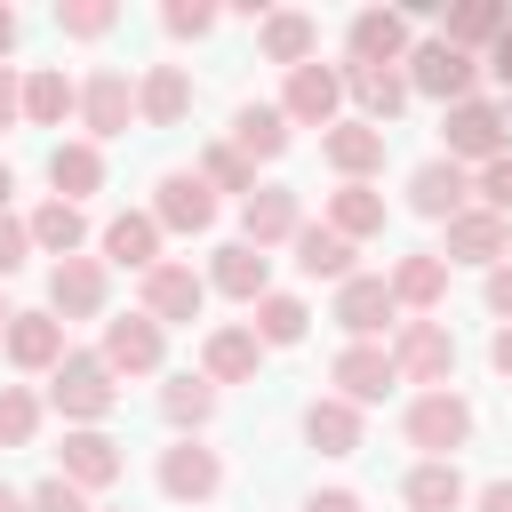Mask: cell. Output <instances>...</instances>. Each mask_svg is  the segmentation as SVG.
Wrapping results in <instances>:
<instances>
[{
  "label": "cell",
  "instance_id": "1",
  "mask_svg": "<svg viewBox=\"0 0 512 512\" xmlns=\"http://www.w3.org/2000/svg\"><path fill=\"white\" fill-rule=\"evenodd\" d=\"M48 400H56L72 424H104L112 400H120V376L104 368V352H64V360L48 368Z\"/></svg>",
  "mask_w": 512,
  "mask_h": 512
},
{
  "label": "cell",
  "instance_id": "2",
  "mask_svg": "<svg viewBox=\"0 0 512 512\" xmlns=\"http://www.w3.org/2000/svg\"><path fill=\"white\" fill-rule=\"evenodd\" d=\"M464 440H472V400H456V392H416V408H408V448H424V464H456Z\"/></svg>",
  "mask_w": 512,
  "mask_h": 512
},
{
  "label": "cell",
  "instance_id": "3",
  "mask_svg": "<svg viewBox=\"0 0 512 512\" xmlns=\"http://www.w3.org/2000/svg\"><path fill=\"white\" fill-rule=\"evenodd\" d=\"M392 368H400L408 384H424V392H448V376H456V336H448L440 320H408V328L392 336Z\"/></svg>",
  "mask_w": 512,
  "mask_h": 512
},
{
  "label": "cell",
  "instance_id": "4",
  "mask_svg": "<svg viewBox=\"0 0 512 512\" xmlns=\"http://www.w3.org/2000/svg\"><path fill=\"white\" fill-rule=\"evenodd\" d=\"M472 80H480V64H472L464 48H448V40H424V48H408V88H424V96H448V104H472Z\"/></svg>",
  "mask_w": 512,
  "mask_h": 512
},
{
  "label": "cell",
  "instance_id": "5",
  "mask_svg": "<svg viewBox=\"0 0 512 512\" xmlns=\"http://www.w3.org/2000/svg\"><path fill=\"white\" fill-rule=\"evenodd\" d=\"M504 128H512V120H504V104H480V96H472V104H448V120H440L448 160H480V168L504 152Z\"/></svg>",
  "mask_w": 512,
  "mask_h": 512
},
{
  "label": "cell",
  "instance_id": "6",
  "mask_svg": "<svg viewBox=\"0 0 512 512\" xmlns=\"http://www.w3.org/2000/svg\"><path fill=\"white\" fill-rule=\"evenodd\" d=\"M136 120V80L128 72H88V88H80V128H88V144H104V136H120Z\"/></svg>",
  "mask_w": 512,
  "mask_h": 512
},
{
  "label": "cell",
  "instance_id": "7",
  "mask_svg": "<svg viewBox=\"0 0 512 512\" xmlns=\"http://www.w3.org/2000/svg\"><path fill=\"white\" fill-rule=\"evenodd\" d=\"M160 352H168V336H160V320H152V312L104 320V368H112V376H152V368H160Z\"/></svg>",
  "mask_w": 512,
  "mask_h": 512
},
{
  "label": "cell",
  "instance_id": "8",
  "mask_svg": "<svg viewBox=\"0 0 512 512\" xmlns=\"http://www.w3.org/2000/svg\"><path fill=\"white\" fill-rule=\"evenodd\" d=\"M336 104H344V72H328V64H296L288 72V96H280V112L288 120H304V128H336Z\"/></svg>",
  "mask_w": 512,
  "mask_h": 512
},
{
  "label": "cell",
  "instance_id": "9",
  "mask_svg": "<svg viewBox=\"0 0 512 512\" xmlns=\"http://www.w3.org/2000/svg\"><path fill=\"white\" fill-rule=\"evenodd\" d=\"M296 232H304L296 192H288V184H256L248 208H240V240H248V248H280V240H296Z\"/></svg>",
  "mask_w": 512,
  "mask_h": 512
},
{
  "label": "cell",
  "instance_id": "10",
  "mask_svg": "<svg viewBox=\"0 0 512 512\" xmlns=\"http://www.w3.org/2000/svg\"><path fill=\"white\" fill-rule=\"evenodd\" d=\"M200 304H208V280H200L192 264H152V272H144V312H152L160 328L200 320Z\"/></svg>",
  "mask_w": 512,
  "mask_h": 512
},
{
  "label": "cell",
  "instance_id": "11",
  "mask_svg": "<svg viewBox=\"0 0 512 512\" xmlns=\"http://www.w3.org/2000/svg\"><path fill=\"white\" fill-rule=\"evenodd\" d=\"M320 152H328V168H336L344 184H368V176L384 168V128H376V120H336V128L320 136Z\"/></svg>",
  "mask_w": 512,
  "mask_h": 512
},
{
  "label": "cell",
  "instance_id": "12",
  "mask_svg": "<svg viewBox=\"0 0 512 512\" xmlns=\"http://www.w3.org/2000/svg\"><path fill=\"white\" fill-rule=\"evenodd\" d=\"M152 216H160V232H208L216 224V192L200 184V168H176V176H160Z\"/></svg>",
  "mask_w": 512,
  "mask_h": 512
},
{
  "label": "cell",
  "instance_id": "13",
  "mask_svg": "<svg viewBox=\"0 0 512 512\" xmlns=\"http://www.w3.org/2000/svg\"><path fill=\"white\" fill-rule=\"evenodd\" d=\"M48 312L56 320H96L104 312V264L96 256H64L48 272Z\"/></svg>",
  "mask_w": 512,
  "mask_h": 512
},
{
  "label": "cell",
  "instance_id": "14",
  "mask_svg": "<svg viewBox=\"0 0 512 512\" xmlns=\"http://www.w3.org/2000/svg\"><path fill=\"white\" fill-rule=\"evenodd\" d=\"M392 312H400V304H392V280H376V272H352V280L336 288V320L352 328V344H376Z\"/></svg>",
  "mask_w": 512,
  "mask_h": 512
},
{
  "label": "cell",
  "instance_id": "15",
  "mask_svg": "<svg viewBox=\"0 0 512 512\" xmlns=\"http://www.w3.org/2000/svg\"><path fill=\"white\" fill-rule=\"evenodd\" d=\"M392 384H400V368H392L384 344H344V352H336V400L368 408V400H384Z\"/></svg>",
  "mask_w": 512,
  "mask_h": 512
},
{
  "label": "cell",
  "instance_id": "16",
  "mask_svg": "<svg viewBox=\"0 0 512 512\" xmlns=\"http://www.w3.org/2000/svg\"><path fill=\"white\" fill-rule=\"evenodd\" d=\"M160 488H168L176 504H208V496L224 488V464H216V448H200V440H176V448L160 456Z\"/></svg>",
  "mask_w": 512,
  "mask_h": 512
},
{
  "label": "cell",
  "instance_id": "17",
  "mask_svg": "<svg viewBox=\"0 0 512 512\" xmlns=\"http://www.w3.org/2000/svg\"><path fill=\"white\" fill-rule=\"evenodd\" d=\"M464 192H472V176H464V160H448V152L408 176V208H416V216H440V224L464 216Z\"/></svg>",
  "mask_w": 512,
  "mask_h": 512
},
{
  "label": "cell",
  "instance_id": "18",
  "mask_svg": "<svg viewBox=\"0 0 512 512\" xmlns=\"http://www.w3.org/2000/svg\"><path fill=\"white\" fill-rule=\"evenodd\" d=\"M504 248H512V224L504 216H488V208L448 216V264H504Z\"/></svg>",
  "mask_w": 512,
  "mask_h": 512
},
{
  "label": "cell",
  "instance_id": "19",
  "mask_svg": "<svg viewBox=\"0 0 512 512\" xmlns=\"http://www.w3.org/2000/svg\"><path fill=\"white\" fill-rule=\"evenodd\" d=\"M64 480H72V488H112V480H120V440L96 432V424L64 432Z\"/></svg>",
  "mask_w": 512,
  "mask_h": 512
},
{
  "label": "cell",
  "instance_id": "20",
  "mask_svg": "<svg viewBox=\"0 0 512 512\" xmlns=\"http://www.w3.org/2000/svg\"><path fill=\"white\" fill-rule=\"evenodd\" d=\"M208 288H224V296H240V304H264V296H272V264H264V248H248V240L216 248Z\"/></svg>",
  "mask_w": 512,
  "mask_h": 512
},
{
  "label": "cell",
  "instance_id": "21",
  "mask_svg": "<svg viewBox=\"0 0 512 512\" xmlns=\"http://www.w3.org/2000/svg\"><path fill=\"white\" fill-rule=\"evenodd\" d=\"M352 64H408V16L360 8L352 16Z\"/></svg>",
  "mask_w": 512,
  "mask_h": 512
},
{
  "label": "cell",
  "instance_id": "22",
  "mask_svg": "<svg viewBox=\"0 0 512 512\" xmlns=\"http://www.w3.org/2000/svg\"><path fill=\"white\" fill-rule=\"evenodd\" d=\"M184 112H192V80H184V64H152V72L136 80V120L176 128Z\"/></svg>",
  "mask_w": 512,
  "mask_h": 512
},
{
  "label": "cell",
  "instance_id": "23",
  "mask_svg": "<svg viewBox=\"0 0 512 512\" xmlns=\"http://www.w3.org/2000/svg\"><path fill=\"white\" fill-rule=\"evenodd\" d=\"M104 256H112V264H128V272L168 264V256H160V216H144V208L112 216V224H104Z\"/></svg>",
  "mask_w": 512,
  "mask_h": 512
},
{
  "label": "cell",
  "instance_id": "24",
  "mask_svg": "<svg viewBox=\"0 0 512 512\" xmlns=\"http://www.w3.org/2000/svg\"><path fill=\"white\" fill-rule=\"evenodd\" d=\"M256 360H264L256 328H216V336L200 344V376H208V384H248Z\"/></svg>",
  "mask_w": 512,
  "mask_h": 512
},
{
  "label": "cell",
  "instance_id": "25",
  "mask_svg": "<svg viewBox=\"0 0 512 512\" xmlns=\"http://www.w3.org/2000/svg\"><path fill=\"white\" fill-rule=\"evenodd\" d=\"M232 152L240 160H280L288 152V112L280 104H240L232 112Z\"/></svg>",
  "mask_w": 512,
  "mask_h": 512
},
{
  "label": "cell",
  "instance_id": "26",
  "mask_svg": "<svg viewBox=\"0 0 512 512\" xmlns=\"http://www.w3.org/2000/svg\"><path fill=\"white\" fill-rule=\"evenodd\" d=\"M48 184H56V200H72V208H80V200H88V192L104 184V152H96L88 136L56 144V152H48Z\"/></svg>",
  "mask_w": 512,
  "mask_h": 512
},
{
  "label": "cell",
  "instance_id": "27",
  "mask_svg": "<svg viewBox=\"0 0 512 512\" xmlns=\"http://www.w3.org/2000/svg\"><path fill=\"white\" fill-rule=\"evenodd\" d=\"M288 248H296V272H304V280H336V288L352 280V240H344V232H328V224H304Z\"/></svg>",
  "mask_w": 512,
  "mask_h": 512
},
{
  "label": "cell",
  "instance_id": "28",
  "mask_svg": "<svg viewBox=\"0 0 512 512\" xmlns=\"http://www.w3.org/2000/svg\"><path fill=\"white\" fill-rule=\"evenodd\" d=\"M72 344H64V320L56 312H16V328H8V360L16 368H56Z\"/></svg>",
  "mask_w": 512,
  "mask_h": 512
},
{
  "label": "cell",
  "instance_id": "29",
  "mask_svg": "<svg viewBox=\"0 0 512 512\" xmlns=\"http://www.w3.org/2000/svg\"><path fill=\"white\" fill-rule=\"evenodd\" d=\"M344 88L360 96V112H368L376 128L408 104V72H400V64H352V72H344Z\"/></svg>",
  "mask_w": 512,
  "mask_h": 512
},
{
  "label": "cell",
  "instance_id": "30",
  "mask_svg": "<svg viewBox=\"0 0 512 512\" xmlns=\"http://www.w3.org/2000/svg\"><path fill=\"white\" fill-rule=\"evenodd\" d=\"M440 296H448V256H400L392 264V304L440 312Z\"/></svg>",
  "mask_w": 512,
  "mask_h": 512
},
{
  "label": "cell",
  "instance_id": "31",
  "mask_svg": "<svg viewBox=\"0 0 512 512\" xmlns=\"http://www.w3.org/2000/svg\"><path fill=\"white\" fill-rule=\"evenodd\" d=\"M328 232H344V240L384 232V192H376V184H336V192H328Z\"/></svg>",
  "mask_w": 512,
  "mask_h": 512
},
{
  "label": "cell",
  "instance_id": "32",
  "mask_svg": "<svg viewBox=\"0 0 512 512\" xmlns=\"http://www.w3.org/2000/svg\"><path fill=\"white\" fill-rule=\"evenodd\" d=\"M304 440H312L320 456H352V448H360V408H352V400H312V408H304Z\"/></svg>",
  "mask_w": 512,
  "mask_h": 512
},
{
  "label": "cell",
  "instance_id": "33",
  "mask_svg": "<svg viewBox=\"0 0 512 512\" xmlns=\"http://www.w3.org/2000/svg\"><path fill=\"white\" fill-rule=\"evenodd\" d=\"M312 48H320V24L304 16V8H280V16H264V56L272 64H312Z\"/></svg>",
  "mask_w": 512,
  "mask_h": 512
},
{
  "label": "cell",
  "instance_id": "34",
  "mask_svg": "<svg viewBox=\"0 0 512 512\" xmlns=\"http://www.w3.org/2000/svg\"><path fill=\"white\" fill-rule=\"evenodd\" d=\"M160 416H168L176 432H200V424L216 416V384H208V376H168V392H160Z\"/></svg>",
  "mask_w": 512,
  "mask_h": 512
},
{
  "label": "cell",
  "instance_id": "35",
  "mask_svg": "<svg viewBox=\"0 0 512 512\" xmlns=\"http://www.w3.org/2000/svg\"><path fill=\"white\" fill-rule=\"evenodd\" d=\"M80 240H88V224H80V208H72V200H48V208H32V248H48V256L64 264Z\"/></svg>",
  "mask_w": 512,
  "mask_h": 512
},
{
  "label": "cell",
  "instance_id": "36",
  "mask_svg": "<svg viewBox=\"0 0 512 512\" xmlns=\"http://www.w3.org/2000/svg\"><path fill=\"white\" fill-rule=\"evenodd\" d=\"M464 504V472L456 464H416L408 472V512H456Z\"/></svg>",
  "mask_w": 512,
  "mask_h": 512
},
{
  "label": "cell",
  "instance_id": "37",
  "mask_svg": "<svg viewBox=\"0 0 512 512\" xmlns=\"http://www.w3.org/2000/svg\"><path fill=\"white\" fill-rule=\"evenodd\" d=\"M504 24H512V16H504V8H496V0H464V8H456V16H448V32H440V40H448V48H464V56H472V48H480V40H504Z\"/></svg>",
  "mask_w": 512,
  "mask_h": 512
},
{
  "label": "cell",
  "instance_id": "38",
  "mask_svg": "<svg viewBox=\"0 0 512 512\" xmlns=\"http://www.w3.org/2000/svg\"><path fill=\"white\" fill-rule=\"evenodd\" d=\"M64 112H80V88H72L64 72H32V80H24V120H40V128H56Z\"/></svg>",
  "mask_w": 512,
  "mask_h": 512
},
{
  "label": "cell",
  "instance_id": "39",
  "mask_svg": "<svg viewBox=\"0 0 512 512\" xmlns=\"http://www.w3.org/2000/svg\"><path fill=\"white\" fill-rule=\"evenodd\" d=\"M304 320H312V312H304V296H280V288H272V296L256 304V320H248V328H256V344H296V336H304Z\"/></svg>",
  "mask_w": 512,
  "mask_h": 512
},
{
  "label": "cell",
  "instance_id": "40",
  "mask_svg": "<svg viewBox=\"0 0 512 512\" xmlns=\"http://www.w3.org/2000/svg\"><path fill=\"white\" fill-rule=\"evenodd\" d=\"M200 184L208 192H256V160H240L232 144H208L200 152Z\"/></svg>",
  "mask_w": 512,
  "mask_h": 512
},
{
  "label": "cell",
  "instance_id": "41",
  "mask_svg": "<svg viewBox=\"0 0 512 512\" xmlns=\"http://www.w3.org/2000/svg\"><path fill=\"white\" fill-rule=\"evenodd\" d=\"M40 432V400L24 384H0V448H24Z\"/></svg>",
  "mask_w": 512,
  "mask_h": 512
},
{
  "label": "cell",
  "instance_id": "42",
  "mask_svg": "<svg viewBox=\"0 0 512 512\" xmlns=\"http://www.w3.org/2000/svg\"><path fill=\"white\" fill-rule=\"evenodd\" d=\"M56 24H64L72 40H96V32L120 24V8H104V0H56Z\"/></svg>",
  "mask_w": 512,
  "mask_h": 512
},
{
  "label": "cell",
  "instance_id": "43",
  "mask_svg": "<svg viewBox=\"0 0 512 512\" xmlns=\"http://www.w3.org/2000/svg\"><path fill=\"white\" fill-rule=\"evenodd\" d=\"M472 192H480V208H488V216H504V224H512V152H496V160L480 168V184H472Z\"/></svg>",
  "mask_w": 512,
  "mask_h": 512
},
{
  "label": "cell",
  "instance_id": "44",
  "mask_svg": "<svg viewBox=\"0 0 512 512\" xmlns=\"http://www.w3.org/2000/svg\"><path fill=\"white\" fill-rule=\"evenodd\" d=\"M24 512H88V488H72V480L56 472V480H40V488L24 496Z\"/></svg>",
  "mask_w": 512,
  "mask_h": 512
},
{
  "label": "cell",
  "instance_id": "45",
  "mask_svg": "<svg viewBox=\"0 0 512 512\" xmlns=\"http://www.w3.org/2000/svg\"><path fill=\"white\" fill-rule=\"evenodd\" d=\"M160 24H168L176 40H200V32L216 24V8H200V0H168V16H160Z\"/></svg>",
  "mask_w": 512,
  "mask_h": 512
},
{
  "label": "cell",
  "instance_id": "46",
  "mask_svg": "<svg viewBox=\"0 0 512 512\" xmlns=\"http://www.w3.org/2000/svg\"><path fill=\"white\" fill-rule=\"evenodd\" d=\"M24 256H32V224H16V216H0V280H8V272H16Z\"/></svg>",
  "mask_w": 512,
  "mask_h": 512
},
{
  "label": "cell",
  "instance_id": "47",
  "mask_svg": "<svg viewBox=\"0 0 512 512\" xmlns=\"http://www.w3.org/2000/svg\"><path fill=\"white\" fill-rule=\"evenodd\" d=\"M16 120H24V80L0 64V128H16Z\"/></svg>",
  "mask_w": 512,
  "mask_h": 512
},
{
  "label": "cell",
  "instance_id": "48",
  "mask_svg": "<svg viewBox=\"0 0 512 512\" xmlns=\"http://www.w3.org/2000/svg\"><path fill=\"white\" fill-rule=\"evenodd\" d=\"M488 312H496V320H512V264H496V272H488Z\"/></svg>",
  "mask_w": 512,
  "mask_h": 512
},
{
  "label": "cell",
  "instance_id": "49",
  "mask_svg": "<svg viewBox=\"0 0 512 512\" xmlns=\"http://www.w3.org/2000/svg\"><path fill=\"white\" fill-rule=\"evenodd\" d=\"M304 512H360V496H352V488H320Z\"/></svg>",
  "mask_w": 512,
  "mask_h": 512
},
{
  "label": "cell",
  "instance_id": "50",
  "mask_svg": "<svg viewBox=\"0 0 512 512\" xmlns=\"http://www.w3.org/2000/svg\"><path fill=\"white\" fill-rule=\"evenodd\" d=\"M488 72H496V80H504V88H512V24H504V40H496V48H488Z\"/></svg>",
  "mask_w": 512,
  "mask_h": 512
},
{
  "label": "cell",
  "instance_id": "51",
  "mask_svg": "<svg viewBox=\"0 0 512 512\" xmlns=\"http://www.w3.org/2000/svg\"><path fill=\"white\" fill-rule=\"evenodd\" d=\"M488 360H496V376H512V320L496 328V344H488Z\"/></svg>",
  "mask_w": 512,
  "mask_h": 512
},
{
  "label": "cell",
  "instance_id": "52",
  "mask_svg": "<svg viewBox=\"0 0 512 512\" xmlns=\"http://www.w3.org/2000/svg\"><path fill=\"white\" fill-rule=\"evenodd\" d=\"M480 512H512V480H488L480 488Z\"/></svg>",
  "mask_w": 512,
  "mask_h": 512
},
{
  "label": "cell",
  "instance_id": "53",
  "mask_svg": "<svg viewBox=\"0 0 512 512\" xmlns=\"http://www.w3.org/2000/svg\"><path fill=\"white\" fill-rule=\"evenodd\" d=\"M16 48V8H0V56Z\"/></svg>",
  "mask_w": 512,
  "mask_h": 512
},
{
  "label": "cell",
  "instance_id": "54",
  "mask_svg": "<svg viewBox=\"0 0 512 512\" xmlns=\"http://www.w3.org/2000/svg\"><path fill=\"white\" fill-rule=\"evenodd\" d=\"M8 192H16V176H8V160H0V216H8Z\"/></svg>",
  "mask_w": 512,
  "mask_h": 512
},
{
  "label": "cell",
  "instance_id": "55",
  "mask_svg": "<svg viewBox=\"0 0 512 512\" xmlns=\"http://www.w3.org/2000/svg\"><path fill=\"white\" fill-rule=\"evenodd\" d=\"M0 512H24V496H16V488H0Z\"/></svg>",
  "mask_w": 512,
  "mask_h": 512
},
{
  "label": "cell",
  "instance_id": "56",
  "mask_svg": "<svg viewBox=\"0 0 512 512\" xmlns=\"http://www.w3.org/2000/svg\"><path fill=\"white\" fill-rule=\"evenodd\" d=\"M8 328H16V312H8V296H0V344H8Z\"/></svg>",
  "mask_w": 512,
  "mask_h": 512
}]
</instances>
